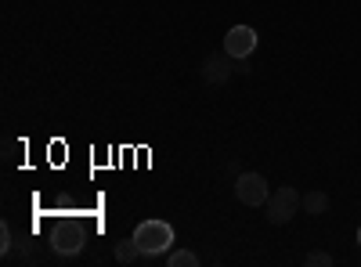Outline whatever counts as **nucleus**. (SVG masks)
Masks as SVG:
<instances>
[{"label":"nucleus","mask_w":361,"mask_h":267,"mask_svg":"<svg viewBox=\"0 0 361 267\" xmlns=\"http://www.w3.org/2000/svg\"><path fill=\"white\" fill-rule=\"evenodd\" d=\"M195 263H199V256L192 249H173L166 256V267H195Z\"/></svg>","instance_id":"1a4fd4ad"},{"label":"nucleus","mask_w":361,"mask_h":267,"mask_svg":"<svg viewBox=\"0 0 361 267\" xmlns=\"http://www.w3.org/2000/svg\"><path fill=\"white\" fill-rule=\"evenodd\" d=\"M300 199H304V195H300L296 188H279V192H271L267 195V202H264V210H267V221L271 224H289L296 213H300V206H304V202H300Z\"/></svg>","instance_id":"f03ea898"},{"label":"nucleus","mask_w":361,"mask_h":267,"mask_svg":"<svg viewBox=\"0 0 361 267\" xmlns=\"http://www.w3.org/2000/svg\"><path fill=\"white\" fill-rule=\"evenodd\" d=\"M253 51H257V29L253 25H231L224 37V54L235 58V62H243Z\"/></svg>","instance_id":"7ed1b4c3"},{"label":"nucleus","mask_w":361,"mask_h":267,"mask_svg":"<svg viewBox=\"0 0 361 267\" xmlns=\"http://www.w3.org/2000/svg\"><path fill=\"white\" fill-rule=\"evenodd\" d=\"M202 80H206V83H214V87L228 80V62H224L221 54H209L206 62H202Z\"/></svg>","instance_id":"423d86ee"},{"label":"nucleus","mask_w":361,"mask_h":267,"mask_svg":"<svg viewBox=\"0 0 361 267\" xmlns=\"http://www.w3.org/2000/svg\"><path fill=\"white\" fill-rule=\"evenodd\" d=\"M134 239L145 256H159V253H170V246H173V228L166 221H141Z\"/></svg>","instance_id":"f257e3e1"},{"label":"nucleus","mask_w":361,"mask_h":267,"mask_svg":"<svg viewBox=\"0 0 361 267\" xmlns=\"http://www.w3.org/2000/svg\"><path fill=\"white\" fill-rule=\"evenodd\" d=\"M300 202H304V210H307L311 217H318V213H325V210H329V195H325V192H307Z\"/></svg>","instance_id":"6e6552de"},{"label":"nucleus","mask_w":361,"mask_h":267,"mask_svg":"<svg viewBox=\"0 0 361 267\" xmlns=\"http://www.w3.org/2000/svg\"><path fill=\"white\" fill-rule=\"evenodd\" d=\"M307 263H311V267H329V263H333V256L322 253V249H311V253H307Z\"/></svg>","instance_id":"9b49d317"},{"label":"nucleus","mask_w":361,"mask_h":267,"mask_svg":"<svg viewBox=\"0 0 361 267\" xmlns=\"http://www.w3.org/2000/svg\"><path fill=\"white\" fill-rule=\"evenodd\" d=\"M0 249H4V256L15 249V235H11V228H8V224H0Z\"/></svg>","instance_id":"9d476101"},{"label":"nucleus","mask_w":361,"mask_h":267,"mask_svg":"<svg viewBox=\"0 0 361 267\" xmlns=\"http://www.w3.org/2000/svg\"><path fill=\"white\" fill-rule=\"evenodd\" d=\"M112 253H116V260H119V263H134L137 256H145V253H141V246H137V239H123V242H116V249H112Z\"/></svg>","instance_id":"0eeeda50"},{"label":"nucleus","mask_w":361,"mask_h":267,"mask_svg":"<svg viewBox=\"0 0 361 267\" xmlns=\"http://www.w3.org/2000/svg\"><path fill=\"white\" fill-rule=\"evenodd\" d=\"M235 195L243 206H264L267 202V181H264V173H238V181H235Z\"/></svg>","instance_id":"20e7f679"},{"label":"nucleus","mask_w":361,"mask_h":267,"mask_svg":"<svg viewBox=\"0 0 361 267\" xmlns=\"http://www.w3.org/2000/svg\"><path fill=\"white\" fill-rule=\"evenodd\" d=\"M357 242H361V231H357Z\"/></svg>","instance_id":"f8f14e48"},{"label":"nucleus","mask_w":361,"mask_h":267,"mask_svg":"<svg viewBox=\"0 0 361 267\" xmlns=\"http://www.w3.org/2000/svg\"><path fill=\"white\" fill-rule=\"evenodd\" d=\"M51 246L58 249V253H80L83 249V231H80V224H62L54 235H51Z\"/></svg>","instance_id":"39448f33"}]
</instances>
